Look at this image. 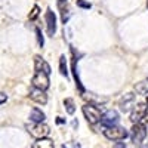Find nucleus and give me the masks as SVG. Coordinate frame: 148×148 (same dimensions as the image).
Wrapping results in <instances>:
<instances>
[{
  "label": "nucleus",
  "instance_id": "5701e85b",
  "mask_svg": "<svg viewBox=\"0 0 148 148\" xmlns=\"http://www.w3.org/2000/svg\"><path fill=\"white\" fill-rule=\"evenodd\" d=\"M147 104H148V96H147Z\"/></svg>",
  "mask_w": 148,
  "mask_h": 148
},
{
  "label": "nucleus",
  "instance_id": "7ed1b4c3",
  "mask_svg": "<svg viewBox=\"0 0 148 148\" xmlns=\"http://www.w3.org/2000/svg\"><path fill=\"white\" fill-rule=\"evenodd\" d=\"M104 135H105V138L110 139V141H121V139L127 138V132L123 127L117 126V125L105 127L104 129Z\"/></svg>",
  "mask_w": 148,
  "mask_h": 148
},
{
  "label": "nucleus",
  "instance_id": "dca6fc26",
  "mask_svg": "<svg viewBox=\"0 0 148 148\" xmlns=\"http://www.w3.org/2000/svg\"><path fill=\"white\" fill-rule=\"evenodd\" d=\"M73 74H74V79H76V84H77V88L80 92H84V88H83V84L80 82V77H79V73H77V68H76V62L73 64Z\"/></svg>",
  "mask_w": 148,
  "mask_h": 148
},
{
  "label": "nucleus",
  "instance_id": "aec40b11",
  "mask_svg": "<svg viewBox=\"0 0 148 148\" xmlns=\"http://www.w3.org/2000/svg\"><path fill=\"white\" fill-rule=\"evenodd\" d=\"M6 101H8V96H6V93H2V92H0V105L5 104Z\"/></svg>",
  "mask_w": 148,
  "mask_h": 148
},
{
  "label": "nucleus",
  "instance_id": "a211bd4d",
  "mask_svg": "<svg viewBox=\"0 0 148 148\" xmlns=\"http://www.w3.org/2000/svg\"><path fill=\"white\" fill-rule=\"evenodd\" d=\"M36 33H37V39H39V45L43 47V45H45V39H43V34H42V31H40L39 28H37V30H36Z\"/></svg>",
  "mask_w": 148,
  "mask_h": 148
},
{
  "label": "nucleus",
  "instance_id": "ddd939ff",
  "mask_svg": "<svg viewBox=\"0 0 148 148\" xmlns=\"http://www.w3.org/2000/svg\"><path fill=\"white\" fill-rule=\"evenodd\" d=\"M135 90H136L139 95H148V80H144L141 83H136Z\"/></svg>",
  "mask_w": 148,
  "mask_h": 148
},
{
  "label": "nucleus",
  "instance_id": "4be33fe9",
  "mask_svg": "<svg viewBox=\"0 0 148 148\" xmlns=\"http://www.w3.org/2000/svg\"><path fill=\"white\" fill-rule=\"evenodd\" d=\"M73 148H82V145H80V144H74Z\"/></svg>",
  "mask_w": 148,
  "mask_h": 148
},
{
  "label": "nucleus",
  "instance_id": "39448f33",
  "mask_svg": "<svg viewBox=\"0 0 148 148\" xmlns=\"http://www.w3.org/2000/svg\"><path fill=\"white\" fill-rule=\"evenodd\" d=\"M147 136V127L141 123H135L132 127V139L135 144H141Z\"/></svg>",
  "mask_w": 148,
  "mask_h": 148
},
{
  "label": "nucleus",
  "instance_id": "423d86ee",
  "mask_svg": "<svg viewBox=\"0 0 148 148\" xmlns=\"http://www.w3.org/2000/svg\"><path fill=\"white\" fill-rule=\"evenodd\" d=\"M119 113L116 110H110V111H107L105 114H102L101 116V123L105 126V127H108V126H114V125H117V121H119Z\"/></svg>",
  "mask_w": 148,
  "mask_h": 148
},
{
  "label": "nucleus",
  "instance_id": "6e6552de",
  "mask_svg": "<svg viewBox=\"0 0 148 148\" xmlns=\"http://www.w3.org/2000/svg\"><path fill=\"white\" fill-rule=\"evenodd\" d=\"M30 98H31L34 102H37V104H46V102H47V95H46V92L42 90V89H37V88H34V89L30 92Z\"/></svg>",
  "mask_w": 148,
  "mask_h": 148
},
{
  "label": "nucleus",
  "instance_id": "0eeeda50",
  "mask_svg": "<svg viewBox=\"0 0 148 148\" xmlns=\"http://www.w3.org/2000/svg\"><path fill=\"white\" fill-rule=\"evenodd\" d=\"M46 25H47V34L53 36L56 33V16L52 12V9L49 8L46 10Z\"/></svg>",
  "mask_w": 148,
  "mask_h": 148
},
{
  "label": "nucleus",
  "instance_id": "9d476101",
  "mask_svg": "<svg viewBox=\"0 0 148 148\" xmlns=\"http://www.w3.org/2000/svg\"><path fill=\"white\" fill-rule=\"evenodd\" d=\"M34 68H36V71H43L46 74L51 73V67H49V64L39 55L34 56Z\"/></svg>",
  "mask_w": 148,
  "mask_h": 148
},
{
  "label": "nucleus",
  "instance_id": "4468645a",
  "mask_svg": "<svg viewBox=\"0 0 148 148\" xmlns=\"http://www.w3.org/2000/svg\"><path fill=\"white\" fill-rule=\"evenodd\" d=\"M59 73L62 76H68V71H67V61H65V55H61L59 56Z\"/></svg>",
  "mask_w": 148,
  "mask_h": 148
},
{
  "label": "nucleus",
  "instance_id": "6ab92c4d",
  "mask_svg": "<svg viewBox=\"0 0 148 148\" xmlns=\"http://www.w3.org/2000/svg\"><path fill=\"white\" fill-rule=\"evenodd\" d=\"M77 6H80V8H84V9H90V3L84 2V0H77Z\"/></svg>",
  "mask_w": 148,
  "mask_h": 148
},
{
  "label": "nucleus",
  "instance_id": "20e7f679",
  "mask_svg": "<svg viewBox=\"0 0 148 148\" xmlns=\"http://www.w3.org/2000/svg\"><path fill=\"white\" fill-rule=\"evenodd\" d=\"M33 86L37 89H42V90H46L49 88V84H51V80H49V74L43 73V71H37L34 74V77L31 80Z\"/></svg>",
  "mask_w": 148,
  "mask_h": 148
},
{
  "label": "nucleus",
  "instance_id": "9b49d317",
  "mask_svg": "<svg viewBox=\"0 0 148 148\" xmlns=\"http://www.w3.org/2000/svg\"><path fill=\"white\" fill-rule=\"evenodd\" d=\"M45 119H46V116H45V113H43L40 108H33L31 110V113H30V120L31 121L42 123V121H45Z\"/></svg>",
  "mask_w": 148,
  "mask_h": 148
},
{
  "label": "nucleus",
  "instance_id": "f03ea898",
  "mask_svg": "<svg viewBox=\"0 0 148 148\" xmlns=\"http://www.w3.org/2000/svg\"><path fill=\"white\" fill-rule=\"evenodd\" d=\"M82 111H83V116H84L86 120H88L89 125H96L98 121H101L102 114H101V110L98 107H95L92 104H86V105H83Z\"/></svg>",
  "mask_w": 148,
  "mask_h": 148
},
{
  "label": "nucleus",
  "instance_id": "f257e3e1",
  "mask_svg": "<svg viewBox=\"0 0 148 148\" xmlns=\"http://www.w3.org/2000/svg\"><path fill=\"white\" fill-rule=\"evenodd\" d=\"M27 130L36 139H42V138H47L51 133V127L46 123H33V125H27Z\"/></svg>",
  "mask_w": 148,
  "mask_h": 148
},
{
  "label": "nucleus",
  "instance_id": "412c9836",
  "mask_svg": "<svg viewBox=\"0 0 148 148\" xmlns=\"http://www.w3.org/2000/svg\"><path fill=\"white\" fill-rule=\"evenodd\" d=\"M144 120L148 123V111H147V113H145V116H144Z\"/></svg>",
  "mask_w": 148,
  "mask_h": 148
},
{
  "label": "nucleus",
  "instance_id": "b1692460",
  "mask_svg": "<svg viewBox=\"0 0 148 148\" xmlns=\"http://www.w3.org/2000/svg\"><path fill=\"white\" fill-rule=\"evenodd\" d=\"M147 6H148V2H147Z\"/></svg>",
  "mask_w": 148,
  "mask_h": 148
},
{
  "label": "nucleus",
  "instance_id": "1a4fd4ad",
  "mask_svg": "<svg viewBox=\"0 0 148 148\" xmlns=\"http://www.w3.org/2000/svg\"><path fill=\"white\" fill-rule=\"evenodd\" d=\"M145 113H147L145 105H144V104H138L136 107H135V110L132 111V116H130L132 121H133V123H139V121L144 119Z\"/></svg>",
  "mask_w": 148,
  "mask_h": 148
},
{
  "label": "nucleus",
  "instance_id": "f3484780",
  "mask_svg": "<svg viewBox=\"0 0 148 148\" xmlns=\"http://www.w3.org/2000/svg\"><path fill=\"white\" fill-rule=\"evenodd\" d=\"M39 14H40V8H39V6H34V8L31 9V12H30V15H28V19H30V21H34L37 16H39Z\"/></svg>",
  "mask_w": 148,
  "mask_h": 148
},
{
  "label": "nucleus",
  "instance_id": "2eb2a0df",
  "mask_svg": "<svg viewBox=\"0 0 148 148\" xmlns=\"http://www.w3.org/2000/svg\"><path fill=\"white\" fill-rule=\"evenodd\" d=\"M64 105H65V111L68 114H74V111H76V105H74V101L71 98H67L64 101Z\"/></svg>",
  "mask_w": 148,
  "mask_h": 148
},
{
  "label": "nucleus",
  "instance_id": "f8f14e48",
  "mask_svg": "<svg viewBox=\"0 0 148 148\" xmlns=\"http://www.w3.org/2000/svg\"><path fill=\"white\" fill-rule=\"evenodd\" d=\"M33 148H55L53 141L49 139V138H42V139H37L33 144Z\"/></svg>",
  "mask_w": 148,
  "mask_h": 148
}]
</instances>
